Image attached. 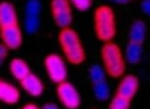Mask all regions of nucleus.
<instances>
[{
  "label": "nucleus",
  "mask_w": 150,
  "mask_h": 109,
  "mask_svg": "<svg viewBox=\"0 0 150 109\" xmlns=\"http://www.w3.org/2000/svg\"><path fill=\"white\" fill-rule=\"evenodd\" d=\"M94 30L99 41L111 42L117 34V21L115 13L110 6H99L94 13Z\"/></svg>",
  "instance_id": "1"
},
{
  "label": "nucleus",
  "mask_w": 150,
  "mask_h": 109,
  "mask_svg": "<svg viewBox=\"0 0 150 109\" xmlns=\"http://www.w3.org/2000/svg\"><path fill=\"white\" fill-rule=\"evenodd\" d=\"M60 46L64 49V55L67 58V62H71L72 65H80L85 62V49L80 42L78 34L72 28H62L60 35H58Z\"/></svg>",
  "instance_id": "2"
},
{
  "label": "nucleus",
  "mask_w": 150,
  "mask_h": 109,
  "mask_svg": "<svg viewBox=\"0 0 150 109\" xmlns=\"http://www.w3.org/2000/svg\"><path fill=\"white\" fill-rule=\"evenodd\" d=\"M101 56H103V67L108 76H111V77L124 76L125 58L115 42H104V46L101 48Z\"/></svg>",
  "instance_id": "3"
},
{
  "label": "nucleus",
  "mask_w": 150,
  "mask_h": 109,
  "mask_svg": "<svg viewBox=\"0 0 150 109\" xmlns=\"http://www.w3.org/2000/svg\"><path fill=\"white\" fill-rule=\"evenodd\" d=\"M44 67L48 70V76L53 83H62L67 79V69H65V62L62 60V56L51 53L44 58Z\"/></svg>",
  "instance_id": "4"
},
{
  "label": "nucleus",
  "mask_w": 150,
  "mask_h": 109,
  "mask_svg": "<svg viewBox=\"0 0 150 109\" xmlns=\"http://www.w3.org/2000/svg\"><path fill=\"white\" fill-rule=\"evenodd\" d=\"M57 95H58L60 102L67 109H78L80 104H81V98H80L78 90L74 88L71 83H67V81H62V83L57 84Z\"/></svg>",
  "instance_id": "5"
},
{
  "label": "nucleus",
  "mask_w": 150,
  "mask_h": 109,
  "mask_svg": "<svg viewBox=\"0 0 150 109\" xmlns=\"http://www.w3.org/2000/svg\"><path fill=\"white\" fill-rule=\"evenodd\" d=\"M39 18H41V2L39 0H28L25 6V30L28 34H35L39 30Z\"/></svg>",
  "instance_id": "6"
},
{
  "label": "nucleus",
  "mask_w": 150,
  "mask_h": 109,
  "mask_svg": "<svg viewBox=\"0 0 150 109\" xmlns=\"http://www.w3.org/2000/svg\"><path fill=\"white\" fill-rule=\"evenodd\" d=\"M0 37H2V44L7 49H18L21 46V30L18 25H9V27H2L0 28Z\"/></svg>",
  "instance_id": "7"
},
{
  "label": "nucleus",
  "mask_w": 150,
  "mask_h": 109,
  "mask_svg": "<svg viewBox=\"0 0 150 109\" xmlns=\"http://www.w3.org/2000/svg\"><path fill=\"white\" fill-rule=\"evenodd\" d=\"M138 77L136 76H124L122 79H120V83H118V88H117V95H120V97H125V98H132L134 95H136V91H138Z\"/></svg>",
  "instance_id": "8"
},
{
  "label": "nucleus",
  "mask_w": 150,
  "mask_h": 109,
  "mask_svg": "<svg viewBox=\"0 0 150 109\" xmlns=\"http://www.w3.org/2000/svg\"><path fill=\"white\" fill-rule=\"evenodd\" d=\"M9 25H18L16 9L11 2H0V28Z\"/></svg>",
  "instance_id": "9"
},
{
  "label": "nucleus",
  "mask_w": 150,
  "mask_h": 109,
  "mask_svg": "<svg viewBox=\"0 0 150 109\" xmlns=\"http://www.w3.org/2000/svg\"><path fill=\"white\" fill-rule=\"evenodd\" d=\"M21 86H23V90H25L27 93H30L32 97H39V95H42V91H44L42 81H41L35 74H32V72L21 79Z\"/></svg>",
  "instance_id": "10"
},
{
  "label": "nucleus",
  "mask_w": 150,
  "mask_h": 109,
  "mask_svg": "<svg viewBox=\"0 0 150 109\" xmlns=\"http://www.w3.org/2000/svg\"><path fill=\"white\" fill-rule=\"evenodd\" d=\"M0 100L6 104H16L20 100V90L7 81H0Z\"/></svg>",
  "instance_id": "11"
},
{
  "label": "nucleus",
  "mask_w": 150,
  "mask_h": 109,
  "mask_svg": "<svg viewBox=\"0 0 150 109\" xmlns=\"http://www.w3.org/2000/svg\"><path fill=\"white\" fill-rule=\"evenodd\" d=\"M129 37H131V42L143 44V41H145V37H146V25H145L141 20L132 21V25H131V32H129Z\"/></svg>",
  "instance_id": "12"
},
{
  "label": "nucleus",
  "mask_w": 150,
  "mask_h": 109,
  "mask_svg": "<svg viewBox=\"0 0 150 109\" xmlns=\"http://www.w3.org/2000/svg\"><path fill=\"white\" fill-rule=\"evenodd\" d=\"M9 69H11V74H13L16 79H20V81H21L25 76L30 74V67H28V63H27L25 60H21V58H14V60L11 62Z\"/></svg>",
  "instance_id": "13"
},
{
  "label": "nucleus",
  "mask_w": 150,
  "mask_h": 109,
  "mask_svg": "<svg viewBox=\"0 0 150 109\" xmlns=\"http://www.w3.org/2000/svg\"><path fill=\"white\" fill-rule=\"evenodd\" d=\"M141 58H143V46L136 42H129L125 49V60L129 63H138Z\"/></svg>",
  "instance_id": "14"
},
{
  "label": "nucleus",
  "mask_w": 150,
  "mask_h": 109,
  "mask_svg": "<svg viewBox=\"0 0 150 109\" xmlns=\"http://www.w3.org/2000/svg\"><path fill=\"white\" fill-rule=\"evenodd\" d=\"M53 20H55V23L60 28H69V25L72 23V13H71V9L69 11H62V13H55Z\"/></svg>",
  "instance_id": "15"
},
{
  "label": "nucleus",
  "mask_w": 150,
  "mask_h": 109,
  "mask_svg": "<svg viewBox=\"0 0 150 109\" xmlns=\"http://www.w3.org/2000/svg\"><path fill=\"white\" fill-rule=\"evenodd\" d=\"M104 77H106L104 67H101V65H92V67H90V81H92L94 84L104 83Z\"/></svg>",
  "instance_id": "16"
},
{
  "label": "nucleus",
  "mask_w": 150,
  "mask_h": 109,
  "mask_svg": "<svg viewBox=\"0 0 150 109\" xmlns=\"http://www.w3.org/2000/svg\"><path fill=\"white\" fill-rule=\"evenodd\" d=\"M129 107H131V100L125 98V97L115 95V97L110 100V109H129Z\"/></svg>",
  "instance_id": "17"
},
{
  "label": "nucleus",
  "mask_w": 150,
  "mask_h": 109,
  "mask_svg": "<svg viewBox=\"0 0 150 109\" xmlns=\"http://www.w3.org/2000/svg\"><path fill=\"white\" fill-rule=\"evenodd\" d=\"M94 95H96V98H99V100H106V98L110 97V88H108V84H106V83L94 84Z\"/></svg>",
  "instance_id": "18"
},
{
  "label": "nucleus",
  "mask_w": 150,
  "mask_h": 109,
  "mask_svg": "<svg viewBox=\"0 0 150 109\" xmlns=\"http://www.w3.org/2000/svg\"><path fill=\"white\" fill-rule=\"evenodd\" d=\"M71 4L69 0H51V13H62V11H69Z\"/></svg>",
  "instance_id": "19"
},
{
  "label": "nucleus",
  "mask_w": 150,
  "mask_h": 109,
  "mask_svg": "<svg viewBox=\"0 0 150 109\" xmlns=\"http://www.w3.org/2000/svg\"><path fill=\"white\" fill-rule=\"evenodd\" d=\"M69 4H72L80 11H88L90 6H92V0H69Z\"/></svg>",
  "instance_id": "20"
},
{
  "label": "nucleus",
  "mask_w": 150,
  "mask_h": 109,
  "mask_svg": "<svg viewBox=\"0 0 150 109\" xmlns=\"http://www.w3.org/2000/svg\"><path fill=\"white\" fill-rule=\"evenodd\" d=\"M141 9H143V13H145V14H148V16H150V0H143Z\"/></svg>",
  "instance_id": "21"
},
{
  "label": "nucleus",
  "mask_w": 150,
  "mask_h": 109,
  "mask_svg": "<svg viewBox=\"0 0 150 109\" xmlns=\"http://www.w3.org/2000/svg\"><path fill=\"white\" fill-rule=\"evenodd\" d=\"M7 56V48L4 46V44H0V63L4 62V58Z\"/></svg>",
  "instance_id": "22"
},
{
  "label": "nucleus",
  "mask_w": 150,
  "mask_h": 109,
  "mask_svg": "<svg viewBox=\"0 0 150 109\" xmlns=\"http://www.w3.org/2000/svg\"><path fill=\"white\" fill-rule=\"evenodd\" d=\"M23 109H39L35 104H27V105H23Z\"/></svg>",
  "instance_id": "23"
},
{
  "label": "nucleus",
  "mask_w": 150,
  "mask_h": 109,
  "mask_svg": "<svg viewBox=\"0 0 150 109\" xmlns=\"http://www.w3.org/2000/svg\"><path fill=\"white\" fill-rule=\"evenodd\" d=\"M42 109H58V105H55V104H46Z\"/></svg>",
  "instance_id": "24"
},
{
  "label": "nucleus",
  "mask_w": 150,
  "mask_h": 109,
  "mask_svg": "<svg viewBox=\"0 0 150 109\" xmlns=\"http://www.w3.org/2000/svg\"><path fill=\"white\" fill-rule=\"evenodd\" d=\"M111 2H115V4H127V2H131V0H111Z\"/></svg>",
  "instance_id": "25"
}]
</instances>
